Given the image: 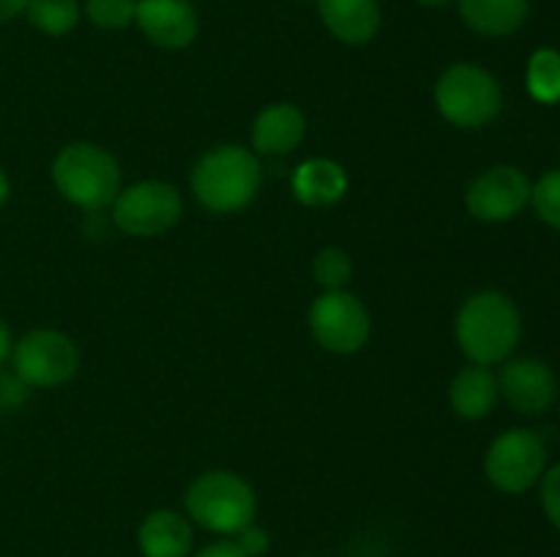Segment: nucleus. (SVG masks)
<instances>
[{
  "label": "nucleus",
  "instance_id": "f257e3e1",
  "mask_svg": "<svg viewBox=\"0 0 560 557\" xmlns=\"http://www.w3.org/2000/svg\"><path fill=\"white\" fill-rule=\"evenodd\" d=\"M454 336L470 364H503L517 349L523 336L520 309L509 295L498 289H481L459 306Z\"/></svg>",
  "mask_w": 560,
  "mask_h": 557
},
{
  "label": "nucleus",
  "instance_id": "f03ea898",
  "mask_svg": "<svg viewBox=\"0 0 560 557\" xmlns=\"http://www.w3.org/2000/svg\"><path fill=\"white\" fill-rule=\"evenodd\" d=\"M189 183L206 211L219 216L241 213L255 202L262 186L260 156L244 145H217L197 158Z\"/></svg>",
  "mask_w": 560,
  "mask_h": 557
},
{
  "label": "nucleus",
  "instance_id": "7ed1b4c3",
  "mask_svg": "<svg viewBox=\"0 0 560 557\" xmlns=\"http://www.w3.org/2000/svg\"><path fill=\"white\" fill-rule=\"evenodd\" d=\"M52 183L63 200L85 211L113 205L124 189L118 158L96 142H71L52 162Z\"/></svg>",
  "mask_w": 560,
  "mask_h": 557
},
{
  "label": "nucleus",
  "instance_id": "20e7f679",
  "mask_svg": "<svg viewBox=\"0 0 560 557\" xmlns=\"http://www.w3.org/2000/svg\"><path fill=\"white\" fill-rule=\"evenodd\" d=\"M191 522L219 535H235L255 522L257 495L249 481L233 470H208L189 484L184 495Z\"/></svg>",
  "mask_w": 560,
  "mask_h": 557
},
{
  "label": "nucleus",
  "instance_id": "39448f33",
  "mask_svg": "<svg viewBox=\"0 0 560 557\" xmlns=\"http://www.w3.org/2000/svg\"><path fill=\"white\" fill-rule=\"evenodd\" d=\"M435 107L457 129H485L501 115L503 91L481 66L454 63L438 76Z\"/></svg>",
  "mask_w": 560,
  "mask_h": 557
},
{
  "label": "nucleus",
  "instance_id": "423d86ee",
  "mask_svg": "<svg viewBox=\"0 0 560 557\" xmlns=\"http://www.w3.org/2000/svg\"><path fill=\"white\" fill-rule=\"evenodd\" d=\"M11 366L27 388H58L80 371V347L58 328H36L11 347Z\"/></svg>",
  "mask_w": 560,
  "mask_h": 557
},
{
  "label": "nucleus",
  "instance_id": "0eeeda50",
  "mask_svg": "<svg viewBox=\"0 0 560 557\" xmlns=\"http://www.w3.org/2000/svg\"><path fill=\"white\" fill-rule=\"evenodd\" d=\"M547 470V446L534 429H509L490 442L485 475L498 491L523 495Z\"/></svg>",
  "mask_w": 560,
  "mask_h": 557
},
{
  "label": "nucleus",
  "instance_id": "6e6552de",
  "mask_svg": "<svg viewBox=\"0 0 560 557\" xmlns=\"http://www.w3.org/2000/svg\"><path fill=\"white\" fill-rule=\"evenodd\" d=\"M310 331L328 353L353 355L370 342L372 320L359 295L348 289H326L310 306Z\"/></svg>",
  "mask_w": 560,
  "mask_h": 557
},
{
  "label": "nucleus",
  "instance_id": "1a4fd4ad",
  "mask_svg": "<svg viewBox=\"0 0 560 557\" xmlns=\"http://www.w3.org/2000/svg\"><path fill=\"white\" fill-rule=\"evenodd\" d=\"M180 213H184L180 191L164 180H140L126 186L113 202L115 227L131 238H153L167 233Z\"/></svg>",
  "mask_w": 560,
  "mask_h": 557
},
{
  "label": "nucleus",
  "instance_id": "9d476101",
  "mask_svg": "<svg viewBox=\"0 0 560 557\" xmlns=\"http://www.w3.org/2000/svg\"><path fill=\"white\" fill-rule=\"evenodd\" d=\"M530 189L534 183L523 169L512 164H498L470 180L465 191V208L479 222L501 224L520 216L525 205H530Z\"/></svg>",
  "mask_w": 560,
  "mask_h": 557
},
{
  "label": "nucleus",
  "instance_id": "9b49d317",
  "mask_svg": "<svg viewBox=\"0 0 560 557\" xmlns=\"http://www.w3.org/2000/svg\"><path fill=\"white\" fill-rule=\"evenodd\" d=\"M498 391L523 415H541L556 404L558 380L550 366L539 358H509L498 375Z\"/></svg>",
  "mask_w": 560,
  "mask_h": 557
},
{
  "label": "nucleus",
  "instance_id": "f8f14e48",
  "mask_svg": "<svg viewBox=\"0 0 560 557\" xmlns=\"http://www.w3.org/2000/svg\"><path fill=\"white\" fill-rule=\"evenodd\" d=\"M135 22L151 44L184 49L197 38V11L191 0H137Z\"/></svg>",
  "mask_w": 560,
  "mask_h": 557
},
{
  "label": "nucleus",
  "instance_id": "ddd939ff",
  "mask_svg": "<svg viewBox=\"0 0 560 557\" xmlns=\"http://www.w3.org/2000/svg\"><path fill=\"white\" fill-rule=\"evenodd\" d=\"M249 137L257 156H288L304 142L306 115L290 102L268 104L252 120Z\"/></svg>",
  "mask_w": 560,
  "mask_h": 557
},
{
  "label": "nucleus",
  "instance_id": "4468645a",
  "mask_svg": "<svg viewBox=\"0 0 560 557\" xmlns=\"http://www.w3.org/2000/svg\"><path fill=\"white\" fill-rule=\"evenodd\" d=\"M293 197L306 208H331L348 194V169L326 156L301 162L293 169Z\"/></svg>",
  "mask_w": 560,
  "mask_h": 557
},
{
  "label": "nucleus",
  "instance_id": "2eb2a0df",
  "mask_svg": "<svg viewBox=\"0 0 560 557\" xmlns=\"http://www.w3.org/2000/svg\"><path fill=\"white\" fill-rule=\"evenodd\" d=\"M137 544H140L142 557H189L195 533L184 513L159 508L140 522Z\"/></svg>",
  "mask_w": 560,
  "mask_h": 557
},
{
  "label": "nucleus",
  "instance_id": "dca6fc26",
  "mask_svg": "<svg viewBox=\"0 0 560 557\" xmlns=\"http://www.w3.org/2000/svg\"><path fill=\"white\" fill-rule=\"evenodd\" d=\"M323 25L342 44H366L381 31L377 0H317Z\"/></svg>",
  "mask_w": 560,
  "mask_h": 557
},
{
  "label": "nucleus",
  "instance_id": "f3484780",
  "mask_svg": "<svg viewBox=\"0 0 560 557\" xmlns=\"http://www.w3.org/2000/svg\"><path fill=\"white\" fill-rule=\"evenodd\" d=\"M498 396V377L492 375L490 366L470 364L448 386V404L454 413L465 420H481L495 410Z\"/></svg>",
  "mask_w": 560,
  "mask_h": 557
},
{
  "label": "nucleus",
  "instance_id": "a211bd4d",
  "mask_svg": "<svg viewBox=\"0 0 560 557\" xmlns=\"http://www.w3.org/2000/svg\"><path fill=\"white\" fill-rule=\"evenodd\" d=\"M459 14L481 36H512L528 16V0H459Z\"/></svg>",
  "mask_w": 560,
  "mask_h": 557
},
{
  "label": "nucleus",
  "instance_id": "6ab92c4d",
  "mask_svg": "<svg viewBox=\"0 0 560 557\" xmlns=\"http://www.w3.org/2000/svg\"><path fill=\"white\" fill-rule=\"evenodd\" d=\"M27 20L47 36H66L80 22L77 0H27Z\"/></svg>",
  "mask_w": 560,
  "mask_h": 557
},
{
  "label": "nucleus",
  "instance_id": "aec40b11",
  "mask_svg": "<svg viewBox=\"0 0 560 557\" xmlns=\"http://www.w3.org/2000/svg\"><path fill=\"white\" fill-rule=\"evenodd\" d=\"M528 91L541 104H552L560 98V55L556 49H536L530 55Z\"/></svg>",
  "mask_w": 560,
  "mask_h": 557
},
{
  "label": "nucleus",
  "instance_id": "412c9836",
  "mask_svg": "<svg viewBox=\"0 0 560 557\" xmlns=\"http://www.w3.org/2000/svg\"><path fill=\"white\" fill-rule=\"evenodd\" d=\"M312 273H315V282L323 289H345L350 278H353V260H350V254L345 249L326 246V249H320L315 254Z\"/></svg>",
  "mask_w": 560,
  "mask_h": 557
},
{
  "label": "nucleus",
  "instance_id": "4be33fe9",
  "mask_svg": "<svg viewBox=\"0 0 560 557\" xmlns=\"http://www.w3.org/2000/svg\"><path fill=\"white\" fill-rule=\"evenodd\" d=\"M530 205L547 227L560 233V169L541 175L530 189Z\"/></svg>",
  "mask_w": 560,
  "mask_h": 557
},
{
  "label": "nucleus",
  "instance_id": "5701e85b",
  "mask_svg": "<svg viewBox=\"0 0 560 557\" xmlns=\"http://www.w3.org/2000/svg\"><path fill=\"white\" fill-rule=\"evenodd\" d=\"M88 20L102 31H124L135 22L137 0H88Z\"/></svg>",
  "mask_w": 560,
  "mask_h": 557
},
{
  "label": "nucleus",
  "instance_id": "b1692460",
  "mask_svg": "<svg viewBox=\"0 0 560 557\" xmlns=\"http://www.w3.org/2000/svg\"><path fill=\"white\" fill-rule=\"evenodd\" d=\"M541 508L547 519L560 530V464L545 470L541 475Z\"/></svg>",
  "mask_w": 560,
  "mask_h": 557
},
{
  "label": "nucleus",
  "instance_id": "393cba45",
  "mask_svg": "<svg viewBox=\"0 0 560 557\" xmlns=\"http://www.w3.org/2000/svg\"><path fill=\"white\" fill-rule=\"evenodd\" d=\"M235 544H238V549L246 557H262L268 552V546H271V538H268V533L260 524L252 522L241 533H235Z\"/></svg>",
  "mask_w": 560,
  "mask_h": 557
},
{
  "label": "nucleus",
  "instance_id": "a878e982",
  "mask_svg": "<svg viewBox=\"0 0 560 557\" xmlns=\"http://www.w3.org/2000/svg\"><path fill=\"white\" fill-rule=\"evenodd\" d=\"M25 388L27 386L16 375H0V407H14V404H20L25 399Z\"/></svg>",
  "mask_w": 560,
  "mask_h": 557
},
{
  "label": "nucleus",
  "instance_id": "bb28decb",
  "mask_svg": "<svg viewBox=\"0 0 560 557\" xmlns=\"http://www.w3.org/2000/svg\"><path fill=\"white\" fill-rule=\"evenodd\" d=\"M195 557H246V555L238 549L235 541H213V544H208L206 549L197 552Z\"/></svg>",
  "mask_w": 560,
  "mask_h": 557
},
{
  "label": "nucleus",
  "instance_id": "cd10ccee",
  "mask_svg": "<svg viewBox=\"0 0 560 557\" xmlns=\"http://www.w3.org/2000/svg\"><path fill=\"white\" fill-rule=\"evenodd\" d=\"M27 9V0H0V22H11Z\"/></svg>",
  "mask_w": 560,
  "mask_h": 557
},
{
  "label": "nucleus",
  "instance_id": "c85d7f7f",
  "mask_svg": "<svg viewBox=\"0 0 560 557\" xmlns=\"http://www.w3.org/2000/svg\"><path fill=\"white\" fill-rule=\"evenodd\" d=\"M11 347H14V342H11V331L9 325H5L3 317H0V364H3L5 358H11Z\"/></svg>",
  "mask_w": 560,
  "mask_h": 557
},
{
  "label": "nucleus",
  "instance_id": "c756f323",
  "mask_svg": "<svg viewBox=\"0 0 560 557\" xmlns=\"http://www.w3.org/2000/svg\"><path fill=\"white\" fill-rule=\"evenodd\" d=\"M9 194H11V180H9V175H5L3 169H0V208H3L5 202H9Z\"/></svg>",
  "mask_w": 560,
  "mask_h": 557
},
{
  "label": "nucleus",
  "instance_id": "7c9ffc66",
  "mask_svg": "<svg viewBox=\"0 0 560 557\" xmlns=\"http://www.w3.org/2000/svg\"><path fill=\"white\" fill-rule=\"evenodd\" d=\"M416 3H421V5H427V9H441V5H446V3H452V0H416Z\"/></svg>",
  "mask_w": 560,
  "mask_h": 557
}]
</instances>
